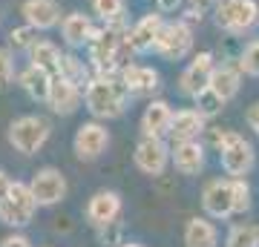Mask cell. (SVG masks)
Returning a JSON list of instances; mask_svg holds the SVG:
<instances>
[{
  "mask_svg": "<svg viewBox=\"0 0 259 247\" xmlns=\"http://www.w3.org/2000/svg\"><path fill=\"white\" fill-rule=\"evenodd\" d=\"M130 92L121 83L118 72H95L83 86V104L95 121H115L127 112Z\"/></svg>",
  "mask_w": 259,
  "mask_h": 247,
  "instance_id": "1",
  "label": "cell"
},
{
  "mask_svg": "<svg viewBox=\"0 0 259 247\" xmlns=\"http://www.w3.org/2000/svg\"><path fill=\"white\" fill-rule=\"evenodd\" d=\"M49 135H52V124L40 115H20L9 124V144L20 156H35L37 150H44Z\"/></svg>",
  "mask_w": 259,
  "mask_h": 247,
  "instance_id": "2",
  "label": "cell"
},
{
  "mask_svg": "<svg viewBox=\"0 0 259 247\" xmlns=\"http://www.w3.org/2000/svg\"><path fill=\"white\" fill-rule=\"evenodd\" d=\"M216 153H219L222 170L231 175V178H245V175L253 170V164H256V153H253L250 141H245V135L233 132V129L225 132L222 144H219Z\"/></svg>",
  "mask_w": 259,
  "mask_h": 247,
  "instance_id": "3",
  "label": "cell"
},
{
  "mask_svg": "<svg viewBox=\"0 0 259 247\" xmlns=\"http://www.w3.org/2000/svg\"><path fill=\"white\" fill-rule=\"evenodd\" d=\"M259 23L256 0H219L216 3V26L228 35H248Z\"/></svg>",
  "mask_w": 259,
  "mask_h": 247,
  "instance_id": "4",
  "label": "cell"
},
{
  "mask_svg": "<svg viewBox=\"0 0 259 247\" xmlns=\"http://www.w3.org/2000/svg\"><path fill=\"white\" fill-rule=\"evenodd\" d=\"M37 210V202L26 181H12L6 199L0 202V221L6 227H26Z\"/></svg>",
  "mask_w": 259,
  "mask_h": 247,
  "instance_id": "5",
  "label": "cell"
},
{
  "mask_svg": "<svg viewBox=\"0 0 259 247\" xmlns=\"http://www.w3.org/2000/svg\"><path fill=\"white\" fill-rule=\"evenodd\" d=\"M190 49H193V29L187 26L185 20H173V23L164 20L153 52L161 55L164 61H182V58L190 55Z\"/></svg>",
  "mask_w": 259,
  "mask_h": 247,
  "instance_id": "6",
  "label": "cell"
},
{
  "mask_svg": "<svg viewBox=\"0 0 259 247\" xmlns=\"http://www.w3.org/2000/svg\"><path fill=\"white\" fill-rule=\"evenodd\" d=\"M29 190L35 195L37 207H55V204H61L66 199L69 184H66L64 173H61L58 167H44V170H37V173L32 175Z\"/></svg>",
  "mask_w": 259,
  "mask_h": 247,
  "instance_id": "7",
  "label": "cell"
},
{
  "mask_svg": "<svg viewBox=\"0 0 259 247\" xmlns=\"http://www.w3.org/2000/svg\"><path fill=\"white\" fill-rule=\"evenodd\" d=\"M107 146H110V129L104 127L101 121H87V124H81L78 132H75V138H72V150L81 161L101 158L107 153Z\"/></svg>",
  "mask_w": 259,
  "mask_h": 247,
  "instance_id": "8",
  "label": "cell"
},
{
  "mask_svg": "<svg viewBox=\"0 0 259 247\" xmlns=\"http://www.w3.org/2000/svg\"><path fill=\"white\" fill-rule=\"evenodd\" d=\"M202 210L207 219L225 221L233 216V190L231 178H210L202 190Z\"/></svg>",
  "mask_w": 259,
  "mask_h": 247,
  "instance_id": "9",
  "label": "cell"
},
{
  "mask_svg": "<svg viewBox=\"0 0 259 247\" xmlns=\"http://www.w3.org/2000/svg\"><path fill=\"white\" fill-rule=\"evenodd\" d=\"M133 161L144 175H161L170 164V146L164 144V138H150L144 135L136 144V153H133Z\"/></svg>",
  "mask_w": 259,
  "mask_h": 247,
  "instance_id": "10",
  "label": "cell"
},
{
  "mask_svg": "<svg viewBox=\"0 0 259 247\" xmlns=\"http://www.w3.org/2000/svg\"><path fill=\"white\" fill-rule=\"evenodd\" d=\"M216 69V58L213 52H199L193 55V61L185 66V72L179 78V92L187 95V98H193L196 92H202L207 83H210V75Z\"/></svg>",
  "mask_w": 259,
  "mask_h": 247,
  "instance_id": "11",
  "label": "cell"
},
{
  "mask_svg": "<svg viewBox=\"0 0 259 247\" xmlns=\"http://www.w3.org/2000/svg\"><path fill=\"white\" fill-rule=\"evenodd\" d=\"M121 195L115 190H98L87 202V221L93 224V227H107V224H112V221H118V216H121Z\"/></svg>",
  "mask_w": 259,
  "mask_h": 247,
  "instance_id": "12",
  "label": "cell"
},
{
  "mask_svg": "<svg viewBox=\"0 0 259 247\" xmlns=\"http://www.w3.org/2000/svg\"><path fill=\"white\" fill-rule=\"evenodd\" d=\"M83 101V89L78 86L75 81L64 78V75H58L52 78V86H49V110L55 112V115H72Z\"/></svg>",
  "mask_w": 259,
  "mask_h": 247,
  "instance_id": "13",
  "label": "cell"
},
{
  "mask_svg": "<svg viewBox=\"0 0 259 247\" xmlns=\"http://www.w3.org/2000/svg\"><path fill=\"white\" fill-rule=\"evenodd\" d=\"M118 75H121V83L127 86V92L133 98H147V95H153V92L161 86L158 69L144 66V64H127Z\"/></svg>",
  "mask_w": 259,
  "mask_h": 247,
  "instance_id": "14",
  "label": "cell"
},
{
  "mask_svg": "<svg viewBox=\"0 0 259 247\" xmlns=\"http://www.w3.org/2000/svg\"><path fill=\"white\" fill-rule=\"evenodd\" d=\"M204 144L202 141H176L170 146V164L182 175H199L204 170Z\"/></svg>",
  "mask_w": 259,
  "mask_h": 247,
  "instance_id": "15",
  "label": "cell"
},
{
  "mask_svg": "<svg viewBox=\"0 0 259 247\" xmlns=\"http://www.w3.org/2000/svg\"><path fill=\"white\" fill-rule=\"evenodd\" d=\"M20 15L37 32L55 29L61 23V6H58V0H23Z\"/></svg>",
  "mask_w": 259,
  "mask_h": 247,
  "instance_id": "16",
  "label": "cell"
},
{
  "mask_svg": "<svg viewBox=\"0 0 259 247\" xmlns=\"http://www.w3.org/2000/svg\"><path fill=\"white\" fill-rule=\"evenodd\" d=\"M161 26H164L161 12H150V15H144L133 29H127V40H130V46H133V52H136V55L150 52V49L156 46V37H158V32H161Z\"/></svg>",
  "mask_w": 259,
  "mask_h": 247,
  "instance_id": "17",
  "label": "cell"
},
{
  "mask_svg": "<svg viewBox=\"0 0 259 247\" xmlns=\"http://www.w3.org/2000/svg\"><path fill=\"white\" fill-rule=\"evenodd\" d=\"M207 129V118L199 110H179L173 112V124H170V138L176 141H199Z\"/></svg>",
  "mask_w": 259,
  "mask_h": 247,
  "instance_id": "18",
  "label": "cell"
},
{
  "mask_svg": "<svg viewBox=\"0 0 259 247\" xmlns=\"http://www.w3.org/2000/svg\"><path fill=\"white\" fill-rule=\"evenodd\" d=\"M173 124V107L167 101H150L141 115V132L150 138H170Z\"/></svg>",
  "mask_w": 259,
  "mask_h": 247,
  "instance_id": "19",
  "label": "cell"
},
{
  "mask_svg": "<svg viewBox=\"0 0 259 247\" xmlns=\"http://www.w3.org/2000/svg\"><path fill=\"white\" fill-rule=\"evenodd\" d=\"M93 32H95L93 20L87 18L83 12H69V15L61 20V37H64V40L72 46V49H78V46H87V43H90Z\"/></svg>",
  "mask_w": 259,
  "mask_h": 247,
  "instance_id": "20",
  "label": "cell"
},
{
  "mask_svg": "<svg viewBox=\"0 0 259 247\" xmlns=\"http://www.w3.org/2000/svg\"><path fill=\"white\" fill-rule=\"evenodd\" d=\"M185 247H219V230L207 216H193L185 224Z\"/></svg>",
  "mask_w": 259,
  "mask_h": 247,
  "instance_id": "21",
  "label": "cell"
},
{
  "mask_svg": "<svg viewBox=\"0 0 259 247\" xmlns=\"http://www.w3.org/2000/svg\"><path fill=\"white\" fill-rule=\"evenodd\" d=\"M222 101H231V98H236L242 89V72H239V66H231V64H216V69H213L210 75V83H207Z\"/></svg>",
  "mask_w": 259,
  "mask_h": 247,
  "instance_id": "22",
  "label": "cell"
},
{
  "mask_svg": "<svg viewBox=\"0 0 259 247\" xmlns=\"http://www.w3.org/2000/svg\"><path fill=\"white\" fill-rule=\"evenodd\" d=\"M29 61H32V66H37V69L49 72L52 78H58L64 55H61V49L52 40H35V43L29 46Z\"/></svg>",
  "mask_w": 259,
  "mask_h": 247,
  "instance_id": "23",
  "label": "cell"
},
{
  "mask_svg": "<svg viewBox=\"0 0 259 247\" xmlns=\"http://www.w3.org/2000/svg\"><path fill=\"white\" fill-rule=\"evenodd\" d=\"M20 86H23V92H26L32 101H44V104H47L49 86H52V75L29 64L26 69L20 72Z\"/></svg>",
  "mask_w": 259,
  "mask_h": 247,
  "instance_id": "24",
  "label": "cell"
},
{
  "mask_svg": "<svg viewBox=\"0 0 259 247\" xmlns=\"http://www.w3.org/2000/svg\"><path fill=\"white\" fill-rule=\"evenodd\" d=\"M225 247H259V224H250V221L233 224L225 238Z\"/></svg>",
  "mask_w": 259,
  "mask_h": 247,
  "instance_id": "25",
  "label": "cell"
},
{
  "mask_svg": "<svg viewBox=\"0 0 259 247\" xmlns=\"http://www.w3.org/2000/svg\"><path fill=\"white\" fill-rule=\"evenodd\" d=\"M61 75L69 78V81H75L78 86H87V83L93 81L95 69L93 66H87L83 61H78L75 55H64V61H61Z\"/></svg>",
  "mask_w": 259,
  "mask_h": 247,
  "instance_id": "26",
  "label": "cell"
},
{
  "mask_svg": "<svg viewBox=\"0 0 259 247\" xmlns=\"http://www.w3.org/2000/svg\"><path fill=\"white\" fill-rule=\"evenodd\" d=\"M193 104H196L193 110H199L204 118H216V115L225 110V104H228V101H222L210 86H204L202 92H196V95H193Z\"/></svg>",
  "mask_w": 259,
  "mask_h": 247,
  "instance_id": "27",
  "label": "cell"
},
{
  "mask_svg": "<svg viewBox=\"0 0 259 247\" xmlns=\"http://www.w3.org/2000/svg\"><path fill=\"white\" fill-rule=\"evenodd\" d=\"M93 12L104 23H115V20H124L127 0H93Z\"/></svg>",
  "mask_w": 259,
  "mask_h": 247,
  "instance_id": "28",
  "label": "cell"
},
{
  "mask_svg": "<svg viewBox=\"0 0 259 247\" xmlns=\"http://www.w3.org/2000/svg\"><path fill=\"white\" fill-rule=\"evenodd\" d=\"M231 190H233V216L236 213H248L250 210V184L245 178H231Z\"/></svg>",
  "mask_w": 259,
  "mask_h": 247,
  "instance_id": "29",
  "label": "cell"
},
{
  "mask_svg": "<svg viewBox=\"0 0 259 247\" xmlns=\"http://www.w3.org/2000/svg\"><path fill=\"white\" fill-rule=\"evenodd\" d=\"M236 66H239V72L259 78V40H253V43H248L245 49H242L239 64H236Z\"/></svg>",
  "mask_w": 259,
  "mask_h": 247,
  "instance_id": "30",
  "label": "cell"
},
{
  "mask_svg": "<svg viewBox=\"0 0 259 247\" xmlns=\"http://www.w3.org/2000/svg\"><path fill=\"white\" fill-rule=\"evenodd\" d=\"M35 40H37V29H32L29 23L9 32V46H12V49H26V52H29V46L35 43Z\"/></svg>",
  "mask_w": 259,
  "mask_h": 247,
  "instance_id": "31",
  "label": "cell"
},
{
  "mask_svg": "<svg viewBox=\"0 0 259 247\" xmlns=\"http://www.w3.org/2000/svg\"><path fill=\"white\" fill-rule=\"evenodd\" d=\"M15 78V58H12V49L0 46V89H6Z\"/></svg>",
  "mask_w": 259,
  "mask_h": 247,
  "instance_id": "32",
  "label": "cell"
},
{
  "mask_svg": "<svg viewBox=\"0 0 259 247\" xmlns=\"http://www.w3.org/2000/svg\"><path fill=\"white\" fill-rule=\"evenodd\" d=\"M101 238L107 244H121V224L118 221H112L107 227H101Z\"/></svg>",
  "mask_w": 259,
  "mask_h": 247,
  "instance_id": "33",
  "label": "cell"
},
{
  "mask_svg": "<svg viewBox=\"0 0 259 247\" xmlns=\"http://www.w3.org/2000/svg\"><path fill=\"white\" fill-rule=\"evenodd\" d=\"M0 247H32V241L26 236H20V233H12V236H6L0 241Z\"/></svg>",
  "mask_w": 259,
  "mask_h": 247,
  "instance_id": "34",
  "label": "cell"
},
{
  "mask_svg": "<svg viewBox=\"0 0 259 247\" xmlns=\"http://www.w3.org/2000/svg\"><path fill=\"white\" fill-rule=\"evenodd\" d=\"M245 118H248V127L253 129V132H256V138H259V104H253V107H250Z\"/></svg>",
  "mask_w": 259,
  "mask_h": 247,
  "instance_id": "35",
  "label": "cell"
},
{
  "mask_svg": "<svg viewBox=\"0 0 259 247\" xmlns=\"http://www.w3.org/2000/svg\"><path fill=\"white\" fill-rule=\"evenodd\" d=\"M158 12H176L182 6V0H156Z\"/></svg>",
  "mask_w": 259,
  "mask_h": 247,
  "instance_id": "36",
  "label": "cell"
},
{
  "mask_svg": "<svg viewBox=\"0 0 259 247\" xmlns=\"http://www.w3.org/2000/svg\"><path fill=\"white\" fill-rule=\"evenodd\" d=\"M9 187H12V178L6 175V170H0V202L6 199V192H9Z\"/></svg>",
  "mask_w": 259,
  "mask_h": 247,
  "instance_id": "37",
  "label": "cell"
},
{
  "mask_svg": "<svg viewBox=\"0 0 259 247\" xmlns=\"http://www.w3.org/2000/svg\"><path fill=\"white\" fill-rule=\"evenodd\" d=\"M190 3H193V6H202V9H204V6H207L210 0H190Z\"/></svg>",
  "mask_w": 259,
  "mask_h": 247,
  "instance_id": "38",
  "label": "cell"
},
{
  "mask_svg": "<svg viewBox=\"0 0 259 247\" xmlns=\"http://www.w3.org/2000/svg\"><path fill=\"white\" fill-rule=\"evenodd\" d=\"M121 247H144V244H136V241H121Z\"/></svg>",
  "mask_w": 259,
  "mask_h": 247,
  "instance_id": "39",
  "label": "cell"
}]
</instances>
